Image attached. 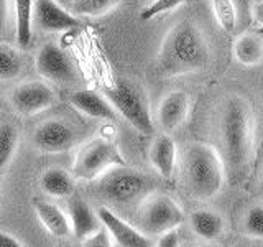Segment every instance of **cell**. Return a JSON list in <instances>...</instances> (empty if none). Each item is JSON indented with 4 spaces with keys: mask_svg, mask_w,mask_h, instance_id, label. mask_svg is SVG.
Listing matches in <instances>:
<instances>
[{
    "mask_svg": "<svg viewBox=\"0 0 263 247\" xmlns=\"http://www.w3.org/2000/svg\"><path fill=\"white\" fill-rule=\"evenodd\" d=\"M41 189L51 198H68L74 191V180L68 171L53 167L48 168L40 178Z\"/></svg>",
    "mask_w": 263,
    "mask_h": 247,
    "instance_id": "obj_19",
    "label": "cell"
},
{
    "mask_svg": "<svg viewBox=\"0 0 263 247\" xmlns=\"http://www.w3.org/2000/svg\"><path fill=\"white\" fill-rule=\"evenodd\" d=\"M184 222L181 206L166 195L148 196L140 213V224L150 236H163Z\"/></svg>",
    "mask_w": 263,
    "mask_h": 247,
    "instance_id": "obj_7",
    "label": "cell"
},
{
    "mask_svg": "<svg viewBox=\"0 0 263 247\" xmlns=\"http://www.w3.org/2000/svg\"><path fill=\"white\" fill-rule=\"evenodd\" d=\"M8 10H10V4H8V0H0V33H4L7 28Z\"/></svg>",
    "mask_w": 263,
    "mask_h": 247,
    "instance_id": "obj_32",
    "label": "cell"
},
{
    "mask_svg": "<svg viewBox=\"0 0 263 247\" xmlns=\"http://www.w3.org/2000/svg\"><path fill=\"white\" fill-rule=\"evenodd\" d=\"M152 188L153 181L142 171L119 165L94 180L92 193L114 203H132L148 195Z\"/></svg>",
    "mask_w": 263,
    "mask_h": 247,
    "instance_id": "obj_5",
    "label": "cell"
},
{
    "mask_svg": "<svg viewBox=\"0 0 263 247\" xmlns=\"http://www.w3.org/2000/svg\"><path fill=\"white\" fill-rule=\"evenodd\" d=\"M18 147V132L10 123L0 126V171L12 162Z\"/></svg>",
    "mask_w": 263,
    "mask_h": 247,
    "instance_id": "obj_24",
    "label": "cell"
},
{
    "mask_svg": "<svg viewBox=\"0 0 263 247\" xmlns=\"http://www.w3.org/2000/svg\"><path fill=\"white\" fill-rule=\"evenodd\" d=\"M119 165H123L119 147L110 140L99 137L79 148L72 163V175L84 181H94Z\"/></svg>",
    "mask_w": 263,
    "mask_h": 247,
    "instance_id": "obj_6",
    "label": "cell"
},
{
    "mask_svg": "<svg viewBox=\"0 0 263 247\" xmlns=\"http://www.w3.org/2000/svg\"><path fill=\"white\" fill-rule=\"evenodd\" d=\"M104 96L109 99L120 117L125 119L140 134H152L155 123L150 112V102L145 91L137 82L128 79H117L105 89Z\"/></svg>",
    "mask_w": 263,
    "mask_h": 247,
    "instance_id": "obj_4",
    "label": "cell"
},
{
    "mask_svg": "<svg viewBox=\"0 0 263 247\" xmlns=\"http://www.w3.org/2000/svg\"><path fill=\"white\" fill-rule=\"evenodd\" d=\"M23 69L22 56L8 45H0V81H12Z\"/></svg>",
    "mask_w": 263,
    "mask_h": 247,
    "instance_id": "obj_22",
    "label": "cell"
},
{
    "mask_svg": "<svg viewBox=\"0 0 263 247\" xmlns=\"http://www.w3.org/2000/svg\"><path fill=\"white\" fill-rule=\"evenodd\" d=\"M76 134L66 122L61 120H46L36 127L33 134V145L45 153H63L74 147Z\"/></svg>",
    "mask_w": 263,
    "mask_h": 247,
    "instance_id": "obj_11",
    "label": "cell"
},
{
    "mask_svg": "<svg viewBox=\"0 0 263 247\" xmlns=\"http://www.w3.org/2000/svg\"><path fill=\"white\" fill-rule=\"evenodd\" d=\"M33 10L35 0H15V30L16 43L20 48H28L33 33Z\"/></svg>",
    "mask_w": 263,
    "mask_h": 247,
    "instance_id": "obj_20",
    "label": "cell"
},
{
    "mask_svg": "<svg viewBox=\"0 0 263 247\" xmlns=\"http://www.w3.org/2000/svg\"><path fill=\"white\" fill-rule=\"evenodd\" d=\"M191 99L184 91H171L160 102L158 120L164 132L176 130L183 123L189 114Z\"/></svg>",
    "mask_w": 263,
    "mask_h": 247,
    "instance_id": "obj_14",
    "label": "cell"
},
{
    "mask_svg": "<svg viewBox=\"0 0 263 247\" xmlns=\"http://www.w3.org/2000/svg\"><path fill=\"white\" fill-rule=\"evenodd\" d=\"M183 2L184 0H153V2H150V5H148L146 8H143L140 16H142V20H145V22L153 20L161 13L175 10V8H178Z\"/></svg>",
    "mask_w": 263,
    "mask_h": 247,
    "instance_id": "obj_27",
    "label": "cell"
},
{
    "mask_svg": "<svg viewBox=\"0 0 263 247\" xmlns=\"http://www.w3.org/2000/svg\"><path fill=\"white\" fill-rule=\"evenodd\" d=\"M189 222L194 233L205 241H214L224 231V219L212 211H196L191 214Z\"/></svg>",
    "mask_w": 263,
    "mask_h": 247,
    "instance_id": "obj_21",
    "label": "cell"
},
{
    "mask_svg": "<svg viewBox=\"0 0 263 247\" xmlns=\"http://www.w3.org/2000/svg\"><path fill=\"white\" fill-rule=\"evenodd\" d=\"M183 185L194 200H211L226 181V170L219 152L208 144H191L183 152Z\"/></svg>",
    "mask_w": 263,
    "mask_h": 247,
    "instance_id": "obj_2",
    "label": "cell"
},
{
    "mask_svg": "<svg viewBox=\"0 0 263 247\" xmlns=\"http://www.w3.org/2000/svg\"><path fill=\"white\" fill-rule=\"evenodd\" d=\"M155 247H179V236L176 231H170V233L160 236L158 242Z\"/></svg>",
    "mask_w": 263,
    "mask_h": 247,
    "instance_id": "obj_30",
    "label": "cell"
},
{
    "mask_svg": "<svg viewBox=\"0 0 263 247\" xmlns=\"http://www.w3.org/2000/svg\"><path fill=\"white\" fill-rule=\"evenodd\" d=\"M82 247H112L110 242V234L107 233V229H99L97 233L89 236L87 239L82 241Z\"/></svg>",
    "mask_w": 263,
    "mask_h": 247,
    "instance_id": "obj_29",
    "label": "cell"
},
{
    "mask_svg": "<svg viewBox=\"0 0 263 247\" xmlns=\"http://www.w3.org/2000/svg\"><path fill=\"white\" fill-rule=\"evenodd\" d=\"M235 60L243 66H258L263 61V37L255 31H243L234 43Z\"/></svg>",
    "mask_w": 263,
    "mask_h": 247,
    "instance_id": "obj_17",
    "label": "cell"
},
{
    "mask_svg": "<svg viewBox=\"0 0 263 247\" xmlns=\"http://www.w3.org/2000/svg\"><path fill=\"white\" fill-rule=\"evenodd\" d=\"M97 216L102 226L107 229V233L120 247H152L150 239L143 233L130 226L127 221H123L109 208H99Z\"/></svg>",
    "mask_w": 263,
    "mask_h": 247,
    "instance_id": "obj_12",
    "label": "cell"
},
{
    "mask_svg": "<svg viewBox=\"0 0 263 247\" xmlns=\"http://www.w3.org/2000/svg\"><path fill=\"white\" fill-rule=\"evenodd\" d=\"M54 104V93L43 81H30L12 91V105L22 115H35Z\"/></svg>",
    "mask_w": 263,
    "mask_h": 247,
    "instance_id": "obj_9",
    "label": "cell"
},
{
    "mask_svg": "<svg viewBox=\"0 0 263 247\" xmlns=\"http://www.w3.org/2000/svg\"><path fill=\"white\" fill-rule=\"evenodd\" d=\"M253 0H232L235 20H237V31H247L252 27L253 22Z\"/></svg>",
    "mask_w": 263,
    "mask_h": 247,
    "instance_id": "obj_26",
    "label": "cell"
},
{
    "mask_svg": "<svg viewBox=\"0 0 263 247\" xmlns=\"http://www.w3.org/2000/svg\"><path fill=\"white\" fill-rule=\"evenodd\" d=\"M68 214L71 222V231L81 241H84L89 236H92L101 229L102 222L99 219L97 213L90 209V206L82 198L72 196L68 203Z\"/></svg>",
    "mask_w": 263,
    "mask_h": 247,
    "instance_id": "obj_15",
    "label": "cell"
},
{
    "mask_svg": "<svg viewBox=\"0 0 263 247\" xmlns=\"http://www.w3.org/2000/svg\"><path fill=\"white\" fill-rule=\"evenodd\" d=\"M33 23L43 31L58 33L79 27L81 20L56 0H35Z\"/></svg>",
    "mask_w": 263,
    "mask_h": 247,
    "instance_id": "obj_10",
    "label": "cell"
},
{
    "mask_svg": "<svg viewBox=\"0 0 263 247\" xmlns=\"http://www.w3.org/2000/svg\"><path fill=\"white\" fill-rule=\"evenodd\" d=\"M253 20L263 27V0H258V2L253 4Z\"/></svg>",
    "mask_w": 263,
    "mask_h": 247,
    "instance_id": "obj_33",
    "label": "cell"
},
{
    "mask_svg": "<svg viewBox=\"0 0 263 247\" xmlns=\"http://www.w3.org/2000/svg\"><path fill=\"white\" fill-rule=\"evenodd\" d=\"M245 231L247 234L253 237L263 239V206H253V208L247 213L245 218Z\"/></svg>",
    "mask_w": 263,
    "mask_h": 247,
    "instance_id": "obj_28",
    "label": "cell"
},
{
    "mask_svg": "<svg viewBox=\"0 0 263 247\" xmlns=\"http://www.w3.org/2000/svg\"><path fill=\"white\" fill-rule=\"evenodd\" d=\"M227 158L240 170L249 162L255 142V115L250 104L240 96H230L222 111L220 120Z\"/></svg>",
    "mask_w": 263,
    "mask_h": 247,
    "instance_id": "obj_3",
    "label": "cell"
},
{
    "mask_svg": "<svg viewBox=\"0 0 263 247\" xmlns=\"http://www.w3.org/2000/svg\"><path fill=\"white\" fill-rule=\"evenodd\" d=\"M69 102L74 109H78L81 114H84L87 117H92V119L115 122L120 117L119 112L115 111L114 105L109 102V99L89 89H82V91H78V93H74L69 97Z\"/></svg>",
    "mask_w": 263,
    "mask_h": 247,
    "instance_id": "obj_13",
    "label": "cell"
},
{
    "mask_svg": "<svg viewBox=\"0 0 263 247\" xmlns=\"http://www.w3.org/2000/svg\"><path fill=\"white\" fill-rule=\"evenodd\" d=\"M152 2H153V0H152Z\"/></svg>",
    "mask_w": 263,
    "mask_h": 247,
    "instance_id": "obj_37",
    "label": "cell"
},
{
    "mask_svg": "<svg viewBox=\"0 0 263 247\" xmlns=\"http://www.w3.org/2000/svg\"><path fill=\"white\" fill-rule=\"evenodd\" d=\"M35 211L38 219L43 222V226L48 229L49 234L56 237H68L69 233H72L69 218L56 204L49 201H36Z\"/></svg>",
    "mask_w": 263,
    "mask_h": 247,
    "instance_id": "obj_18",
    "label": "cell"
},
{
    "mask_svg": "<svg viewBox=\"0 0 263 247\" xmlns=\"http://www.w3.org/2000/svg\"><path fill=\"white\" fill-rule=\"evenodd\" d=\"M193 247H219V245H214V244H201V245H193Z\"/></svg>",
    "mask_w": 263,
    "mask_h": 247,
    "instance_id": "obj_35",
    "label": "cell"
},
{
    "mask_svg": "<svg viewBox=\"0 0 263 247\" xmlns=\"http://www.w3.org/2000/svg\"><path fill=\"white\" fill-rule=\"evenodd\" d=\"M211 49L202 30L191 20H183L164 35L158 56L156 71L163 78H176L208 68Z\"/></svg>",
    "mask_w": 263,
    "mask_h": 247,
    "instance_id": "obj_1",
    "label": "cell"
},
{
    "mask_svg": "<svg viewBox=\"0 0 263 247\" xmlns=\"http://www.w3.org/2000/svg\"><path fill=\"white\" fill-rule=\"evenodd\" d=\"M0 247H25L15 236L0 231Z\"/></svg>",
    "mask_w": 263,
    "mask_h": 247,
    "instance_id": "obj_31",
    "label": "cell"
},
{
    "mask_svg": "<svg viewBox=\"0 0 263 247\" xmlns=\"http://www.w3.org/2000/svg\"><path fill=\"white\" fill-rule=\"evenodd\" d=\"M212 12L216 16L217 23L226 33L237 31V20H235V10L232 5V0H211Z\"/></svg>",
    "mask_w": 263,
    "mask_h": 247,
    "instance_id": "obj_25",
    "label": "cell"
},
{
    "mask_svg": "<svg viewBox=\"0 0 263 247\" xmlns=\"http://www.w3.org/2000/svg\"><path fill=\"white\" fill-rule=\"evenodd\" d=\"M56 2H60L61 5L66 7V5H71V4H72V0H56Z\"/></svg>",
    "mask_w": 263,
    "mask_h": 247,
    "instance_id": "obj_34",
    "label": "cell"
},
{
    "mask_svg": "<svg viewBox=\"0 0 263 247\" xmlns=\"http://www.w3.org/2000/svg\"><path fill=\"white\" fill-rule=\"evenodd\" d=\"M235 247H247V245H243V244H238V245H235Z\"/></svg>",
    "mask_w": 263,
    "mask_h": 247,
    "instance_id": "obj_36",
    "label": "cell"
},
{
    "mask_svg": "<svg viewBox=\"0 0 263 247\" xmlns=\"http://www.w3.org/2000/svg\"><path fill=\"white\" fill-rule=\"evenodd\" d=\"M122 0H72L71 12L82 16H102L114 10Z\"/></svg>",
    "mask_w": 263,
    "mask_h": 247,
    "instance_id": "obj_23",
    "label": "cell"
},
{
    "mask_svg": "<svg viewBox=\"0 0 263 247\" xmlns=\"http://www.w3.org/2000/svg\"><path fill=\"white\" fill-rule=\"evenodd\" d=\"M178 150L176 144L168 134L158 135L152 144L150 148V162L153 168L160 173L163 178H170L176 167Z\"/></svg>",
    "mask_w": 263,
    "mask_h": 247,
    "instance_id": "obj_16",
    "label": "cell"
},
{
    "mask_svg": "<svg viewBox=\"0 0 263 247\" xmlns=\"http://www.w3.org/2000/svg\"><path fill=\"white\" fill-rule=\"evenodd\" d=\"M35 66L40 76L48 81L72 82L76 79V69H74L69 56L56 43H45L38 49Z\"/></svg>",
    "mask_w": 263,
    "mask_h": 247,
    "instance_id": "obj_8",
    "label": "cell"
}]
</instances>
